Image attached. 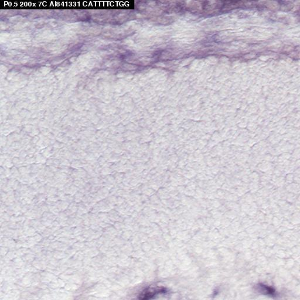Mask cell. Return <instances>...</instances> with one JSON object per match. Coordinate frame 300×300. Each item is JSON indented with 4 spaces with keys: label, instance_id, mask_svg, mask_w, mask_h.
I'll return each mask as SVG.
<instances>
[{
    "label": "cell",
    "instance_id": "6da1fadb",
    "mask_svg": "<svg viewBox=\"0 0 300 300\" xmlns=\"http://www.w3.org/2000/svg\"><path fill=\"white\" fill-rule=\"evenodd\" d=\"M257 287H258V290H260V291H262V292L266 293V294L272 295L275 294V290H273L272 288L268 287V286L262 284V285L257 286Z\"/></svg>",
    "mask_w": 300,
    "mask_h": 300
}]
</instances>
